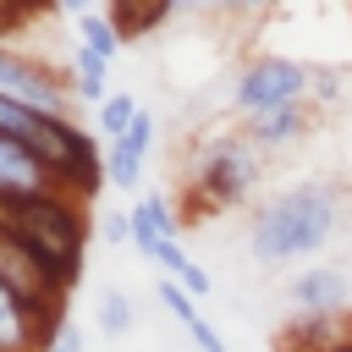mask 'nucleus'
Segmentation results:
<instances>
[{
	"mask_svg": "<svg viewBox=\"0 0 352 352\" xmlns=\"http://www.w3.org/2000/svg\"><path fill=\"white\" fill-rule=\"evenodd\" d=\"M341 226V187L336 182H292L270 192L248 220V253L264 270L314 258Z\"/></svg>",
	"mask_w": 352,
	"mask_h": 352,
	"instance_id": "nucleus-1",
	"label": "nucleus"
},
{
	"mask_svg": "<svg viewBox=\"0 0 352 352\" xmlns=\"http://www.w3.org/2000/svg\"><path fill=\"white\" fill-rule=\"evenodd\" d=\"M0 231L16 236L33 264L72 297V286L82 280V258H88V204L44 187V192H22V198H0Z\"/></svg>",
	"mask_w": 352,
	"mask_h": 352,
	"instance_id": "nucleus-2",
	"label": "nucleus"
},
{
	"mask_svg": "<svg viewBox=\"0 0 352 352\" xmlns=\"http://www.w3.org/2000/svg\"><path fill=\"white\" fill-rule=\"evenodd\" d=\"M258 165L264 154L242 138V132H226V138H209L187 170V220L198 226V214H214V209H231L253 192L258 182Z\"/></svg>",
	"mask_w": 352,
	"mask_h": 352,
	"instance_id": "nucleus-3",
	"label": "nucleus"
},
{
	"mask_svg": "<svg viewBox=\"0 0 352 352\" xmlns=\"http://www.w3.org/2000/svg\"><path fill=\"white\" fill-rule=\"evenodd\" d=\"M176 226H182V220H170L165 192H143V198L132 204V242H138V253H143L165 280H176L187 297H198V302H204V297L214 292V280H209V270H204V264H192V253L182 248Z\"/></svg>",
	"mask_w": 352,
	"mask_h": 352,
	"instance_id": "nucleus-4",
	"label": "nucleus"
},
{
	"mask_svg": "<svg viewBox=\"0 0 352 352\" xmlns=\"http://www.w3.org/2000/svg\"><path fill=\"white\" fill-rule=\"evenodd\" d=\"M286 104H308V66L292 60V55H258L236 72L231 82V110L242 121L253 116H270V110H286Z\"/></svg>",
	"mask_w": 352,
	"mask_h": 352,
	"instance_id": "nucleus-5",
	"label": "nucleus"
},
{
	"mask_svg": "<svg viewBox=\"0 0 352 352\" xmlns=\"http://www.w3.org/2000/svg\"><path fill=\"white\" fill-rule=\"evenodd\" d=\"M0 99L33 116H66V77L16 44H0Z\"/></svg>",
	"mask_w": 352,
	"mask_h": 352,
	"instance_id": "nucleus-6",
	"label": "nucleus"
},
{
	"mask_svg": "<svg viewBox=\"0 0 352 352\" xmlns=\"http://www.w3.org/2000/svg\"><path fill=\"white\" fill-rule=\"evenodd\" d=\"M286 297L297 319H341L352 308V275L341 264H308L286 280Z\"/></svg>",
	"mask_w": 352,
	"mask_h": 352,
	"instance_id": "nucleus-7",
	"label": "nucleus"
},
{
	"mask_svg": "<svg viewBox=\"0 0 352 352\" xmlns=\"http://www.w3.org/2000/svg\"><path fill=\"white\" fill-rule=\"evenodd\" d=\"M154 110H138V121L116 138V143H104V182L110 187H138L143 182V165H148V154H154Z\"/></svg>",
	"mask_w": 352,
	"mask_h": 352,
	"instance_id": "nucleus-8",
	"label": "nucleus"
},
{
	"mask_svg": "<svg viewBox=\"0 0 352 352\" xmlns=\"http://www.w3.org/2000/svg\"><path fill=\"white\" fill-rule=\"evenodd\" d=\"M44 187H55L50 170L11 132H0V198H22V192H44Z\"/></svg>",
	"mask_w": 352,
	"mask_h": 352,
	"instance_id": "nucleus-9",
	"label": "nucleus"
},
{
	"mask_svg": "<svg viewBox=\"0 0 352 352\" xmlns=\"http://www.w3.org/2000/svg\"><path fill=\"white\" fill-rule=\"evenodd\" d=\"M308 132V104H286V110H270V116H253L242 126V138L258 148V154H275V148H292L297 138Z\"/></svg>",
	"mask_w": 352,
	"mask_h": 352,
	"instance_id": "nucleus-10",
	"label": "nucleus"
},
{
	"mask_svg": "<svg viewBox=\"0 0 352 352\" xmlns=\"http://www.w3.org/2000/svg\"><path fill=\"white\" fill-rule=\"evenodd\" d=\"M154 297H160V302H165V314H170V319H176V324H182V330L192 336V346H198V352H226L220 330H214V324H209V319L198 314V297H187V292H182L176 280H165V275H160Z\"/></svg>",
	"mask_w": 352,
	"mask_h": 352,
	"instance_id": "nucleus-11",
	"label": "nucleus"
},
{
	"mask_svg": "<svg viewBox=\"0 0 352 352\" xmlns=\"http://www.w3.org/2000/svg\"><path fill=\"white\" fill-rule=\"evenodd\" d=\"M55 330H60V324H55ZM44 341H50V330H44V324L22 308V297L0 280V352H38Z\"/></svg>",
	"mask_w": 352,
	"mask_h": 352,
	"instance_id": "nucleus-12",
	"label": "nucleus"
},
{
	"mask_svg": "<svg viewBox=\"0 0 352 352\" xmlns=\"http://www.w3.org/2000/svg\"><path fill=\"white\" fill-rule=\"evenodd\" d=\"M176 11H182L176 0H110V6H104V16L116 22V33H121V38H143V33L165 28Z\"/></svg>",
	"mask_w": 352,
	"mask_h": 352,
	"instance_id": "nucleus-13",
	"label": "nucleus"
},
{
	"mask_svg": "<svg viewBox=\"0 0 352 352\" xmlns=\"http://www.w3.org/2000/svg\"><path fill=\"white\" fill-rule=\"evenodd\" d=\"M94 324H99L104 341H126V336L138 330V308H132V297H126L121 286H104L99 302H94Z\"/></svg>",
	"mask_w": 352,
	"mask_h": 352,
	"instance_id": "nucleus-14",
	"label": "nucleus"
},
{
	"mask_svg": "<svg viewBox=\"0 0 352 352\" xmlns=\"http://www.w3.org/2000/svg\"><path fill=\"white\" fill-rule=\"evenodd\" d=\"M72 77H77V94L88 99V104H104L110 99V60H99L94 50H72Z\"/></svg>",
	"mask_w": 352,
	"mask_h": 352,
	"instance_id": "nucleus-15",
	"label": "nucleus"
},
{
	"mask_svg": "<svg viewBox=\"0 0 352 352\" xmlns=\"http://www.w3.org/2000/svg\"><path fill=\"white\" fill-rule=\"evenodd\" d=\"M77 38H82V50H94L99 60H116V55H121V44H126L104 11H88V16H77Z\"/></svg>",
	"mask_w": 352,
	"mask_h": 352,
	"instance_id": "nucleus-16",
	"label": "nucleus"
},
{
	"mask_svg": "<svg viewBox=\"0 0 352 352\" xmlns=\"http://www.w3.org/2000/svg\"><path fill=\"white\" fill-rule=\"evenodd\" d=\"M132 121H138V104H132V94H121V88H116V94L99 104V143H116Z\"/></svg>",
	"mask_w": 352,
	"mask_h": 352,
	"instance_id": "nucleus-17",
	"label": "nucleus"
},
{
	"mask_svg": "<svg viewBox=\"0 0 352 352\" xmlns=\"http://www.w3.org/2000/svg\"><path fill=\"white\" fill-rule=\"evenodd\" d=\"M50 6H55V0H0V44L16 38V33H28L33 16H44Z\"/></svg>",
	"mask_w": 352,
	"mask_h": 352,
	"instance_id": "nucleus-18",
	"label": "nucleus"
},
{
	"mask_svg": "<svg viewBox=\"0 0 352 352\" xmlns=\"http://www.w3.org/2000/svg\"><path fill=\"white\" fill-rule=\"evenodd\" d=\"M38 352H82V324L66 314V319H60V330H55V336H50Z\"/></svg>",
	"mask_w": 352,
	"mask_h": 352,
	"instance_id": "nucleus-19",
	"label": "nucleus"
},
{
	"mask_svg": "<svg viewBox=\"0 0 352 352\" xmlns=\"http://www.w3.org/2000/svg\"><path fill=\"white\" fill-rule=\"evenodd\" d=\"M104 242H132V214H104Z\"/></svg>",
	"mask_w": 352,
	"mask_h": 352,
	"instance_id": "nucleus-20",
	"label": "nucleus"
},
{
	"mask_svg": "<svg viewBox=\"0 0 352 352\" xmlns=\"http://www.w3.org/2000/svg\"><path fill=\"white\" fill-rule=\"evenodd\" d=\"M314 352H352V319H346V330L341 336H330L324 346H314Z\"/></svg>",
	"mask_w": 352,
	"mask_h": 352,
	"instance_id": "nucleus-21",
	"label": "nucleus"
},
{
	"mask_svg": "<svg viewBox=\"0 0 352 352\" xmlns=\"http://www.w3.org/2000/svg\"><path fill=\"white\" fill-rule=\"evenodd\" d=\"M55 6H60V11H72V16H88V11H94V0H55Z\"/></svg>",
	"mask_w": 352,
	"mask_h": 352,
	"instance_id": "nucleus-22",
	"label": "nucleus"
}]
</instances>
